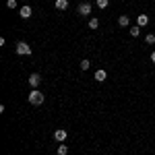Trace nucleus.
Segmentation results:
<instances>
[{"label":"nucleus","mask_w":155,"mask_h":155,"mask_svg":"<svg viewBox=\"0 0 155 155\" xmlns=\"http://www.w3.org/2000/svg\"><path fill=\"white\" fill-rule=\"evenodd\" d=\"M89 66H91V62H89V60H81V71H87Z\"/></svg>","instance_id":"nucleus-15"},{"label":"nucleus","mask_w":155,"mask_h":155,"mask_svg":"<svg viewBox=\"0 0 155 155\" xmlns=\"http://www.w3.org/2000/svg\"><path fill=\"white\" fill-rule=\"evenodd\" d=\"M137 25H139V27H147V25H149V17H147L145 12H141V15L137 17Z\"/></svg>","instance_id":"nucleus-7"},{"label":"nucleus","mask_w":155,"mask_h":155,"mask_svg":"<svg viewBox=\"0 0 155 155\" xmlns=\"http://www.w3.org/2000/svg\"><path fill=\"white\" fill-rule=\"evenodd\" d=\"M106 77H107L106 71H97L95 72V81H97V83H104V81H106Z\"/></svg>","instance_id":"nucleus-10"},{"label":"nucleus","mask_w":155,"mask_h":155,"mask_svg":"<svg viewBox=\"0 0 155 155\" xmlns=\"http://www.w3.org/2000/svg\"><path fill=\"white\" fill-rule=\"evenodd\" d=\"M66 137H68V132L64 130V128H56V130H54V139H56L58 143H64Z\"/></svg>","instance_id":"nucleus-5"},{"label":"nucleus","mask_w":155,"mask_h":155,"mask_svg":"<svg viewBox=\"0 0 155 155\" xmlns=\"http://www.w3.org/2000/svg\"><path fill=\"white\" fill-rule=\"evenodd\" d=\"M89 27H91V29H97V27H99V21H97V19H89Z\"/></svg>","instance_id":"nucleus-14"},{"label":"nucleus","mask_w":155,"mask_h":155,"mask_svg":"<svg viewBox=\"0 0 155 155\" xmlns=\"http://www.w3.org/2000/svg\"><path fill=\"white\" fill-rule=\"evenodd\" d=\"M29 85H31L33 89H37V87L41 85V74H39V72H33V74H29Z\"/></svg>","instance_id":"nucleus-4"},{"label":"nucleus","mask_w":155,"mask_h":155,"mask_svg":"<svg viewBox=\"0 0 155 155\" xmlns=\"http://www.w3.org/2000/svg\"><path fill=\"white\" fill-rule=\"evenodd\" d=\"M151 62H153V64H155V52H153V54H151Z\"/></svg>","instance_id":"nucleus-18"},{"label":"nucleus","mask_w":155,"mask_h":155,"mask_svg":"<svg viewBox=\"0 0 155 155\" xmlns=\"http://www.w3.org/2000/svg\"><path fill=\"white\" fill-rule=\"evenodd\" d=\"M145 41H147L149 46H153L155 44V33H147V35H145Z\"/></svg>","instance_id":"nucleus-12"},{"label":"nucleus","mask_w":155,"mask_h":155,"mask_svg":"<svg viewBox=\"0 0 155 155\" xmlns=\"http://www.w3.org/2000/svg\"><path fill=\"white\" fill-rule=\"evenodd\" d=\"M6 6L8 8H17V0H6Z\"/></svg>","instance_id":"nucleus-16"},{"label":"nucleus","mask_w":155,"mask_h":155,"mask_svg":"<svg viewBox=\"0 0 155 155\" xmlns=\"http://www.w3.org/2000/svg\"><path fill=\"white\" fill-rule=\"evenodd\" d=\"M56 8L58 11H66L68 8V0H56Z\"/></svg>","instance_id":"nucleus-11"},{"label":"nucleus","mask_w":155,"mask_h":155,"mask_svg":"<svg viewBox=\"0 0 155 155\" xmlns=\"http://www.w3.org/2000/svg\"><path fill=\"white\" fill-rule=\"evenodd\" d=\"M118 25L120 27H130V17H128V15H122L118 19Z\"/></svg>","instance_id":"nucleus-8"},{"label":"nucleus","mask_w":155,"mask_h":155,"mask_svg":"<svg viewBox=\"0 0 155 155\" xmlns=\"http://www.w3.org/2000/svg\"><path fill=\"white\" fill-rule=\"evenodd\" d=\"M91 8H93V6H91L89 2H83V4H79L77 12H79L81 17H89V15H91Z\"/></svg>","instance_id":"nucleus-3"},{"label":"nucleus","mask_w":155,"mask_h":155,"mask_svg":"<svg viewBox=\"0 0 155 155\" xmlns=\"http://www.w3.org/2000/svg\"><path fill=\"white\" fill-rule=\"evenodd\" d=\"M44 101H46V95H44L39 89H31V91H29V104H31V106H41Z\"/></svg>","instance_id":"nucleus-1"},{"label":"nucleus","mask_w":155,"mask_h":155,"mask_svg":"<svg viewBox=\"0 0 155 155\" xmlns=\"http://www.w3.org/2000/svg\"><path fill=\"white\" fill-rule=\"evenodd\" d=\"M141 29H143V27H139V25H132V27H128V33H130L132 37H139V35H141Z\"/></svg>","instance_id":"nucleus-9"},{"label":"nucleus","mask_w":155,"mask_h":155,"mask_svg":"<svg viewBox=\"0 0 155 155\" xmlns=\"http://www.w3.org/2000/svg\"><path fill=\"white\" fill-rule=\"evenodd\" d=\"M97 6H99V8H106V6H107V0H97Z\"/></svg>","instance_id":"nucleus-17"},{"label":"nucleus","mask_w":155,"mask_h":155,"mask_svg":"<svg viewBox=\"0 0 155 155\" xmlns=\"http://www.w3.org/2000/svg\"><path fill=\"white\" fill-rule=\"evenodd\" d=\"M19 15H21V19H29V17L33 15V11H31V6H29V4H25V6L19 8Z\"/></svg>","instance_id":"nucleus-6"},{"label":"nucleus","mask_w":155,"mask_h":155,"mask_svg":"<svg viewBox=\"0 0 155 155\" xmlns=\"http://www.w3.org/2000/svg\"><path fill=\"white\" fill-rule=\"evenodd\" d=\"M66 153H68V147H66L64 143H60L58 145V155H66Z\"/></svg>","instance_id":"nucleus-13"},{"label":"nucleus","mask_w":155,"mask_h":155,"mask_svg":"<svg viewBox=\"0 0 155 155\" xmlns=\"http://www.w3.org/2000/svg\"><path fill=\"white\" fill-rule=\"evenodd\" d=\"M31 46L27 44V41H19L17 44V54H21V56H31Z\"/></svg>","instance_id":"nucleus-2"}]
</instances>
